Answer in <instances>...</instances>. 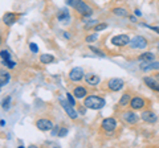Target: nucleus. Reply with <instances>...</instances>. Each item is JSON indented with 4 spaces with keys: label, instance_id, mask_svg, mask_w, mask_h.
Returning a JSON list of instances; mask_svg holds the SVG:
<instances>
[{
    "label": "nucleus",
    "instance_id": "nucleus-25",
    "mask_svg": "<svg viewBox=\"0 0 159 148\" xmlns=\"http://www.w3.org/2000/svg\"><path fill=\"white\" fill-rule=\"evenodd\" d=\"M106 28H107L106 23H98V24H96V27L93 28V31L94 32H101V31H105Z\"/></svg>",
    "mask_w": 159,
    "mask_h": 148
},
{
    "label": "nucleus",
    "instance_id": "nucleus-15",
    "mask_svg": "<svg viewBox=\"0 0 159 148\" xmlns=\"http://www.w3.org/2000/svg\"><path fill=\"white\" fill-rule=\"evenodd\" d=\"M16 20H17V15L13 13V12H6L3 15V23L8 27L13 25V24L16 23Z\"/></svg>",
    "mask_w": 159,
    "mask_h": 148
},
{
    "label": "nucleus",
    "instance_id": "nucleus-36",
    "mask_svg": "<svg viewBox=\"0 0 159 148\" xmlns=\"http://www.w3.org/2000/svg\"><path fill=\"white\" fill-rule=\"evenodd\" d=\"M134 13H135V16H141V11H139V9H135V11H134Z\"/></svg>",
    "mask_w": 159,
    "mask_h": 148
},
{
    "label": "nucleus",
    "instance_id": "nucleus-23",
    "mask_svg": "<svg viewBox=\"0 0 159 148\" xmlns=\"http://www.w3.org/2000/svg\"><path fill=\"white\" fill-rule=\"evenodd\" d=\"M111 12H113L114 15H117V16H119V17H127V16H129L127 9H126V8H122V7H116V8H113Z\"/></svg>",
    "mask_w": 159,
    "mask_h": 148
},
{
    "label": "nucleus",
    "instance_id": "nucleus-35",
    "mask_svg": "<svg viewBox=\"0 0 159 148\" xmlns=\"http://www.w3.org/2000/svg\"><path fill=\"white\" fill-rule=\"evenodd\" d=\"M129 19H130V21L131 23H137L138 20H137V17L135 16H133V15H131V16H129Z\"/></svg>",
    "mask_w": 159,
    "mask_h": 148
},
{
    "label": "nucleus",
    "instance_id": "nucleus-14",
    "mask_svg": "<svg viewBox=\"0 0 159 148\" xmlns=\"http://www.w3.org/2000/svg\"><path fill=\"white\" fill-rule=\"evenodd\" d=\"M85 82L88 83L89 86H92V87H96L99 85V82H101V78H99V76H97V74H92V73H89L85 76Z\"/></svg>",
    "mask_w": 159,
    "mask_h": 148
},
{
    "label": "nucleus",
    "instance_id": "nucleus-17",
    "mask_svg": "<svg viewBox=\"0 0 159 148\" xmlns=\"http://www.w3.org/2000/svg\"><path fill=\"white\" fill-rule=\"evenodd\" d=\"M73 94H74V97L77 98V99H84L86 95H88V90L84 86H76L73 89Z\"/></svg>",
    "mask_w": 159,
    "mask_h": 148
},
{
    "label": "nucleus",
    "instance_id": "nucleus-30",
    "mask_svg": "<svg viewBox=\"0 0 159 148\" xmlns=\"http://www.w3.org/2000/svg\"><path fill=\"white\" fill-rule=\"evenodd\" d=\"M89 49H90V52H93L94 54H97V56H99V57H105V53H103L102 50H99V49L94 48V46H90Z\"/></svg>",
    "mask_w": 159,
    "mask_h": 148
},
{
    "label": "nucleus",
    "instance_id": "nucleus-40",
    "mask_svg": "<svg viewBox=\"0 0 159 148\" xmlns=\"http://www.w3.org/2000/svg\"><path fill=\"white\" fill-rule=\"evenodd\" d=\"M158 78H159V76H158Z\"/></svg>",
    "mask_w": 159,
    "mask_h": 148
},
{
    "label": "nucleus",
    "instance_id": "nucleus-7",
    "mask_svg": "<svg viewBox=\"0 0 159 148\" xmlns=\"http://www.w3.org/2000/svg\"><path fill=\"white\" fill-rule=\"evenodd\" d=\"M74 9H76V12L78 15H81L82 17H89V16H92V13H93V8L89 6L88 3L84 2V0H82L81 3H78L77 7L74 8Z\"/></svg>",
    "mask_w": 159,
    "mask_h": 148
},
{
    "label": "nucleus",
    "instance_id": "nucleus-34",
    "mask_svg": "<svg viewBox=\"0 0 159 148\" xmlns=\"http://www.w3.org/2000/svg\"><path fill=\"white\" fill-rule=\"evenodd\" d=\"M145 27H147V28H150L151 31H154V32H157L158 34H159V27H148V25H146L145 24Z\"/></svg>",
    "mask_w": 159,
    "mask_h": 148
},
{
    "label": "nucleus",
    "instance_id": "nucleus-37",
    "mask_svg": "<svg viewBox=\"0 0 159 148\" xmlns=\"http://www.w3.org/2000/svg\"><path fill=\"white\" fill-rule=\"evenodd\" d=\"M64 37H65V38H70V34H69V33H64Z\"/></svg>",
    "mask_w": 159,
    "mask_h": 148
},
{
    "label": "nucleus",
    "instance_id": "nucleus-10",
    "mask_svg": "<svg viewBox=\"0 0 159 148\" xmlns=\"http://www.w3.org/2000/svg\"><path fill=\"white\" fill-rule=\"evenodd\" d=\"M122 118L126 123H129V124H137L138 120H139V115L135 112V110H133V108L129 111L122 112Z\"/></svg>",
    "mask_w": 159,
    "mask_h": 148
},
{
    "label": "nucleus",
    "instance_id": "nucleus-22",
    "mask_svg": "<svg viewBox=\"0 0 159 148\" xmlns=\"http://www.w3.org/2000/svg\"><path fill=\"white\" fill-rule=\"evenodd\" d=\"M131 95L129 94V93H125L122 97H121V99H119V102H118V105L121 106V107H125V106H129L130 105V101H131Z\"/></svg>",
    "mask_w": 159,
    "mask_h": 148
},
{
    "label": "nucleus",
    "instance_id": "nucleus-3",
    "mask_svg": "<svg viewBox=\"0 0 159 148\" xmlns=\"http://www.w3.org/2000/svg\"><path fill=\"white\" fill-rule=\"evenodd\" d=\"M84 78H85V73H84V69L81 66H74L70 69V72H69V80L72 82H81Z\"/></svg>",
    "mask_w": 159,
    "mask_h": 148
},
{
    "label": "nucleus",
    "instance_id": "nucleus-27",
    "mask_svg": "<svg viewBox=\"0 0 159 148\" xmlns=\"http://www.w3.org/2000/svg\"><path fill=\"white\" fill-rule=\"evenodd\" d=\"M97 40H98V32L93 33V34H89V36H86V38H85V41H86L88 44L94 42V41H97Z\"/></svg>",
    "mask_w": 159,
    "mask_h": 148
},
{
    "label": "nucleus",
    "instance_id": "nucleus-28",
    "mask_svg": "<svg viewBox=\"0 0 159 148\" xmlns=\"http://www.w3.org/2000/svg\"><path fill=\"white\" fill-rule=\"evenodd\" d=\"M9 106H11V97H7L6 99H3V103H2V107L4 110H8Z\"/></svg>",
    "mask_w": 159,
    "mask_h": 148
},
{
    "label": "nucleus",
    "instance_id": "nucleus-18",
    "mask_svg": "<svg viewBox=\"0 0 159 148\" xmlns=\"http://www.w3.org/2000/svg\"><path fill=\"white\" fill-rule=\"evenodd\" d=\"M142 70H159V61H152V62H142L141 63Z\"/></svg>",
    "mask_w": 159,
    "mask_h": 148
},
{
    "label": "nucleus",
    "instance_id": "nucleus-11",
    "mask_svg": "<svg viewBox=\"0 0 159 148\" xmlns=\"http://www.w3.org/2000/svg\"><path fill=\"white\" fill-rule=\"evenodd\" d=\"M123 86H125V82L121 78H110V80L107 81V87L109 90L111 91H121Z\"/></svg>",
    "mask_w": 159,
    "mask_h": 148
},
{
    "label": "nucleus",
    "instance_id": "nucleus-19",
    "mask_svg": "<svg viewBox=\"0 0 159 148\" xmlns=\"http://www.w3.org/2000/svg\"><path fill=\"white\" fill-rule=\"evenodd\" d=\"M138 60L142 62H152V61H155V56L151 52H143L142 54L138 56Z\"/></svg>",
    "mask_w": 159,
    "mask_h": 148
},
{
    "label": "nucleus",
    "instance_id": "nucleus-31",
    "mask_svg": "<svg viewBox=\"0 0 159 148\" xmlns=\"http://www.w3.org/2000/svg\"><path fill=\"white\" fill-rule=\"evenodd\" d=\"M68 128L66 127H60V131H58V136L60 137H64V136H66L68 135Z\"/></svg>",
    "mask_w": 159,
    "mask_h": 148
},
{
    "label": "nucleus",
    "instance_id": "nucleus-20",
    "mask_svg": "<svg viewBox=\"0 0 159 148\" xmlns=\"http://www.w3.org/2000/svg\"><path fill=\"white\" fill-rule=\"evenodd\" d=\"M57 20L58 21H66V20H70V13H69L68 9L65 8H61L57 13Z\"/></svg>",
    "mask_w": 159,
    "mask_h": 148
},
{
    "label": "nucleus",
    "instance_id": "nucleus-39",
    "mask_svg": "<svg viewBox=\"0 0 159 148\" xmlns=\"http://www.w3.org/2000/svg\"><path fill=\"white\" fill-rule=\"evenodd\" d=\"M158 50H159V44H158Z\"/></svg>",
    "mask_w": 159,
    "mask_h": 148
},
{
    "label": "nucleus",
    "instance_id": "nucleus-21",
    "mask_svg": "<svg viewBox=\"0 0 159 148\" xmlns=\"http://www.w3.org/2000/svg\"><path fill=\"white\" fill-rule=\"evenodd\" d=\"M9 80H11V76H9L8 72H6V70L0 72V86H2V87L7 86L9 83Z\"/></svg>",
    "mask_w": 159,
    "mask_h": 148
},
{
    "label": "nucleus",
    "instance_id": "nucleus-12",
    "mask_svg": "<svg viewBox=\"0 0 159 148\" xmlns=\"http://www.w3.org/2000/svg\"><path fill=\"white\" fill-rule=\"evenodd\" d=\"M130 108H133V110H143V107L146 106V101L143 99L142 97H133L131 101H130Z\"/></svg>",
    "mask_w": 159,
    "mask_h": 148
},
{
    "label": "nucleus",
    "instance_id": "nucleus-29",
    "mask_svg": "<svg viewBox=\"0 0 159 148\" xmlns=\"http://www.w3.org/2000/svg\"><path fill=\"white\" fill-rule=\"evenodd\" d=\"M81 2H82V0H65V3L68 4L69 7H72V8H76L77 4L81 3Z\"/></svg>",
    "mask_w": 159,
    "mask_h": 148
},
{
    "label": "nucleus",
    "instance_id": "nucleus-2",
    "mask_svg": "<svg viewBox=\"0 0 159 148\" xmlns=\"http://www.w3.org/2000/svg\"><path fill=\"white\" fill-rule=\"evenodd\" d=\"M131 38L127 36V34H117V36L111 37V45L114 46H118V48H123V46H127L129 44H130Z\"/></svg>",
    "mask_w": 159,
    "mask_h": 148
},
{
    "label": "nucleus",
    "instance_id": "nucleus-6",
    "mask_svg": "<svg viewBox=\"0 0 159 148\" xmlns=\"http://www.w3.org/2000/svg\"><path fill=\"white\" fill-rule=\"evenodd\" d=\"M117 126H118L117 119H116V118H111V116L105 118V119L101 122L102 130L106 131V132H113V131H116V130H117Z\"/></svg>",
    "mask_w": 159,
    "mask_h": 148
},
{
    "label": "nucleus",
    "instance_id": "nucleus-16",
    "mask_svg": "<svg viewBox=\"0 0 159 148\" xmlns=\"http://www.w3.org/2000/svg\"><path fill=\"white\" fill-rule=\"evenodd\" d=\"M143 82L146 83L147 87H150L151 90L159 93V82L152 77H143Z\"/></svg>",
    "mask_w": 159,
    "mask_h": 148
},
{
    "label": "nucleus",
    "instance_id": "nucleus-5",
    "mask_svg": "<svg viewBox=\"0 0 159 148\" xmlns=\"http://www.w3.org/2000/svg\"><path fill=\"white\" fill-rule=\"evenodd\" d=\"M60 105H61V107L65 110L66 115L70 118V119H77V118H78V112L74 110V106H72L68 101L62 99V98H60Z\"/></svg>",
    "mask_w": 159,
    "mask_h": 148
},
{
    "label": "nucleus",
    "instance_id": "nucleus-24",
    "mask_svg": "<svg viewBox=\"0 0 159 148\" xmlns=\"http://www.w3.org/2000/svg\"><path fill=\"white\" fill-rule=\"evenodd\" d=\"M40 62L41 63H52V62H54V57L52 56V54H41L40 56Z\"/></svg>",
    "mask_w": 159,
    "mask_h": 148
},
{
    "label": "nucleus",
    "instance_id": "nucleus-8",
    "mask_svg": "<svg viewBox=\"0 0 159 148\" xmlns=\"http://www.w3.org/2000/svg\"><path fill=\"white\" fill-rule=\"evenodd\" d=\"M36 127L40 131L45 132V131H52L54 124L51 119H48V118H40V119H37V122H36Z\"/></svg>",
    "mask_w": 159,
    "mask_h": 148
},
{
    "label": "nucleus",
    "instance_id": "nucleus-26",
    "mask_svg": "<svg viewBox=\"0 0 159 148\" xmlns=\"http://www.w3.org/2000/svg\"><path fill=\"white\" fill-rule=\"evenodd\" d=\"M76 99H77V98L74 97L73 93H69V91L66 93V101H68L69 103H70L72 106H76Z\"/></svg>",
    "mask_w": 159,
    "mask_h": 148
},
{
    "label": "nucleus",
    "instance_id": "nucleus-1",
    "mask_svg": "<svg viewBox=\"0 0 159 148\" xmlns=\"http://www.w3.org/2000/svg\"><path fill=\"white\" fill-rule=\"evenodd\" d=\"M106 105L105 99L98 95H86L84 98V107L89 108V110H101V108Z\"/></svg>",
    "mask_w": 159,
    "mask_h": 148
},
{
    "label": "nucleus",
    "instance_id": "nucleus-9",
    "mask_svg": "<svg viewBox=\"0 0 159 148\" xmlns=\"http://www.w3.org/2000/svg\"><path fill=\"white\" fill-rule=\"evenodd\" d=\"M0 57H2V63L6 67L13 69L15 66H16V62L11 58V54H9V52L7 50V49H3V50L0 52Z\"/></svg>",
    "mask_w": 159,
    "mask_h": 148
},
{
    "label": "nucleus",
    "instance_id": "nucleus-32",
    "mask_svg": "<svg viewBox=\"0 0 159 148\" xmlns=\"http://www.w3.org/2000/svg\"><path fill=\"white\" fill-rule=\"evenodd\" d=\"M29 49H31V52H32V53H37V52H39V46H37L34 42H31V44H29Z\"/></svg>",
    "mask_w": 159,
    "mask_h": 148
},
{
    "label": "nucleus",
    "instance_id": "nucleus-4",
    "mask_svg": "<svg viewBox=\"0 0 159 148\" xmlns=\"http://www.w3.org/2000/svg\"><path fill=\"white\" fill-rule=\"evenodd\" d=\"M130 48L131 49H146L147 48V45H148V42H147V40L143 36H134L133 38H131V41H130Z\"/></svg>",
    "mask_w": 159,
    "mask_h": 148
},
{
    "label": "nucleus",
    "instance_id": "nucleus-38",
    "mask_svg": "<svg viewBox=\"0 0 159 148\" xmlns=\"http://www.w3.org/2000/svg\"><path fill=\"white\" fill-rule=\"evenodd\" d=\"M0 123H2V127H4V126H6V120H4V119H2V120H0Z\"/></svg>",
    "mask_w": 159,
    "mask_h": 148
},
{
    "label": "nucleus",
    "instance_id": "nucleus-33",
    "mask_svg": "<svg viewBox=\"0 0 159 148\" xmlns=\"http://www.w3.org/2000/svg\"><path fill=\"white\" fill-rule=\"evenodd\" d=\"M58 131H60V127H58V126H54L53 130H52V135H53V136L58 135Z\"/></svg>",
    "mask_w": 159,
    "mask_h": 148
},
{
    "label": "nucleus",
    "instance_id": "nucleus-13",
    "mask_svg": "<svg viewBox=\"0 0 159 148\" xmlns=\"http://www.w3.org/2000/svg\"><path fill=\"white\" fill-rule=\"evenodd\" d=\"M141 119H142L143 122H146V123L154 124V123H157L158 116H157V114H155L154 111H151V110H145V111H142V114H141Z\"/></svg>",
    "mask_w": 159,
    "mask_h": 148
}]
</instances>
